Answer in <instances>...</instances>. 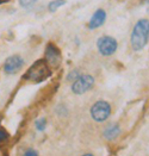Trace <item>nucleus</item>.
<instances>
[{
    "label": "nucleus",
    "instance_id": "17",
    "mask_svg": "<svg viewBox=\"0 0 149 156\" xmlns=\"http://www.w3.org/2000/svg\"><path fill=\"white\" fill-rule=\"evenodd\" d=\"M5 1H7V0H0V4H2V2H5Z\"/></svg>",
    "mask_w": 149,
    "mask_h": 156
},
{
    "label": "nucleus",
    "instance_id": "6",
    "mask_svg": "<svg viewBox=\"0 0 149 156\" xmlns=\"http://www.w3.org/2000/svg\"><path fill=\"white\" fill-rule=\"evenodd\" d=\"M44 61L47 62V65L49 66V68H53L56 69L59 68L61 62H62V55L60 49L53 44V43H49L45 48V52H44Z\"/></svg>",
    "mask_w": 149,
    "mask_h": 156
},
{
    "label": "nucleus",
    "instance_id": "4",
    "mask_svg": "<svg viewBox=\"0 0 149 156\" xmlns=\"http://www.w3.org/2000/svg\"><path fill=\"white\" fill-rule=\"evenodd\" d=\"M94 86V78L90 74H81L72 85V92L74 94H83Z\"/></svg>",
    "mask_w": 149,
    "mask_h": 156
},
{
    "label": "nucleus",
    "instance_id": "10",
    "mask_svg": "<svg viewBox=\"0 0 149 156\" xmlns=\"http://www.w3.org/2000/svg\"><path fill=\"white\" fill-rule=\"evenodd\" d=\"M66 4V0H53L49 2L48 5V10L49 12H56L61 6H63Z\"/></svg>",
    "mask_w": 149,
    "mask_h": 156
},
{
    "label": "nucleus",
    "instance_id": "7",
    "mask_svg": "<svg viewBox=\"0 0 149 156\" xmlns=\"http://www.w3.org/2000/svg\"><path fill=\"white\" fill-rule=\"evenodd\" d=\"M24 66V60L22 56L19 55H12L10 57H7V60L4 63V70L6 74H16L18 73Z\"/></svg>",
    "mask_w": 149,
    "mask_h": 156
},
{
    "label": "nucleus",
    "instance_id": "12",
    "mask_svg": "<svg viewBox=\"0 0 149 156\" xmlns=\"http://www.w3.org/2000/svg\"><path fill=\"white\" fill-rule=\"evenodd\" d=\"M80 75H81V74H80V72H79L78 69H74V70H72V72L67 75V80L68 81H73V82H74L76 79L80 76Z\"/></svg>",
    "mask_w": 149,
    "mask_h": 156
},
{
    "label": "nucleus",
    "instance_id": "8",
    "mask_svg": "<svg viewBox=\"0 0 149 156\" xmlns=\"http://www.w3.org/2000/svg\"><path fill=\"white\" fill-rule=\"evenodd\" d=\"M106 20V12L103 9H98L91 17L90 22H88V29L90 30H95L98 27L103 25Z\"/></svg>",
    "mask_w": 149,
    "mask_h": 156
},
{
    "label": "nucleus",
    "instance_id": "14",
    "mask_svg": "<svg viewBox=\"0 0 149 156\" xmlns=\"http://www.w3.org/2000/svg\"><path fill=\"white\" fill-rule=\"evenodd\" d=\"M9 140V133L4 130L2 128H0V143H5Z\"/></svg>",
    "mask_w": 149,
    "mask_h": 156
},
{
    "label": "nucleus",
    "instance_id": "5",
    "mask_svg": "<svg viewBox=\"0 0 149 156\" xmlns=\"http://www.w3.org/2000/svg\"><path fill=\"white\" fill-rule=\"evenodd\" d=\"M97 48L103 56H111L117 50L118 42L111 36H101L97 41Z\"/></svg>",
    "mask_w": 149,
    "mask_h": 156
},
{
    "label": "nucleus",
    "instance_id": "15",
    "mask_svg": "<svg viewBox=\"0 0 149 156\" xmlns=\"http://www.w3.org/2000/svg\"><path fill=\"white\" fill-rule=\"evenodd\" d=\"M23 156H40V155H38V153H37L35 149H32V148H29V149H27V150L24 151Z\"/></svg>",
    "mask_w": 149,
    "mask_h": 156
},
{
    "label": "nucleus",
    "instance_id": "2",
    "mask_svg": "<svg viewBox=\"0 0 149 156\" xmlns=\"http://www.w3.org/2000/svg\"><path fill=\"white\" fill-rule=\"evenodd\" d=\"M50 75H51V70L49 66L47 65V62L44 60H38L27 69L24 79L34 82H41L48 79Z\"/></svg>",
    "mask_w": 149,
    "mask_h": 156
},
{
    "label": "nucleus",
    "instance_id": "13",
    "mask_svg": "<svg viewBox=\"0 0 149 156\" xmlns=\"http://www.w3.org/2000/svg\"><path fill=\"white\" fill-rule=\"evenodd\" d=\"M36 2H37V0H19V5L24 9H27L32 5H35Z\"/></svg>",
    "mask_w": 149,
    "mask_h": 156
},
{
    "label": "nucleus",
    "instance_id": "11",
    "mask_svg": "<svg viewBox=\"0 0 149 156\" xmlns=\"http://www.w3.org/2000/svg\"><path fill=\"white\" fill-rule=\"evenodd\" d=\"M35 126L38 131H43L47 126V119L45 118H40L35 122Z\"/></svg>",
    "mask_w": 149,
    "mask_h": 156
},
{
    "label": "nucleus",
    "instance_id": "1",
    "mask_svg": "<svg viewBox=\"0 0 149 156\" xmlns=\"http://www.w3.org/2000/svg\"><path fill=\"white\" fill-rule=\"evenodd\" d=\"M149 39V20L143 18L140 19L135 24L133 32H131V37H130V43H131V48L135 51L142 50Z\"/></svg>",
    "mask_w": 149,
    "mask_h": 156
},
{
    "label": "nucleus",
    "instance_id": "3",
    "mask_svg": "<svg viewBox=\"0 0 149 156\" xmlns=\"http://www.w3.org/2000/svg\"><path fill=\"white\" fill-rule=\"evenodd\" d=\"M111 115V105L105 100H99L91 107V117L95 122H105Z\"/></svg>",
    "mask_w": 149,
    "mask_h": 156
},
{
    "label": "nucleus",
    "instance_id": "9",
    "mask_svg": "<svg viewBox=\"0 0 149 156\" xmlns=\"http://www.w3.org/2000/svg\"><path fill=\"white\" fill-rule=\"evenodd\" d=\"M121 133V128L117 123H113V124H110L108 126L105 128V130L103 132V136L105 137V140L108 141H113L116 140Z\"/></svg>",
    "mask_w": 149,
    "mask_h": 156
},
{
    "label": "nucleus",
    "instance_id": "16",
    "mask_svg": "<svg viewBox=\"0 0 149 156\" xmlns=\"http://www.w3.org/2000/svg\"><path fill=\"white\" fill-rule=\"evenodd\" d=\"M81 156H94V155H92V154H83V155Z\"/></svg>",
    "mask_w": 149,
    "mask_h": 156
}]
</instances>
